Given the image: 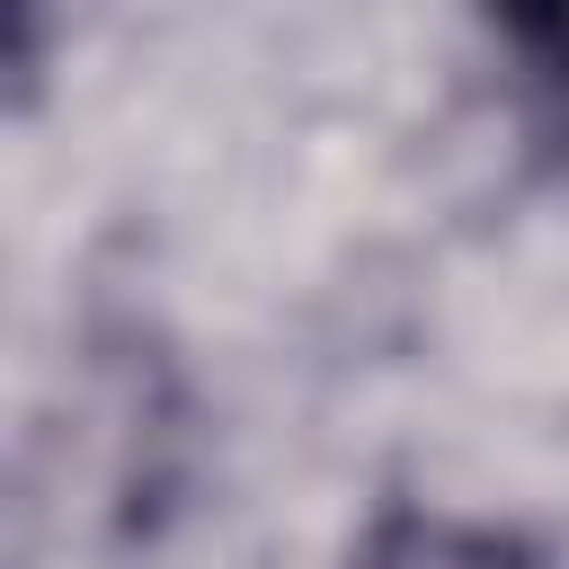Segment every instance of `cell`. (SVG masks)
<instances>
[{"label": "cell", "instance_id": "1", "mask_svg": "<svg viewBox=\"0 0 569 569\" xmlns=\"http://www.w3.org/2000/svg\"><path fill=\"white\" fill-rule=\"evenodd\" d=\"M338 569H542V560L498 525L436 516V507H382Z\"/></svg>", "mask_w": 569, "mask_h": 569}, {"label": "cell", "instance_id": "2", "mask_svg": "<svg viewBox=\"0 0 569 569\" xmlns=\"http://www.w3.org/2000/svg\"><path fill=\"white\" fill-rule=\"evenodd\" d=\"M542 142H560L569 160V89H542Z\"/></svg>", "mask_w": 569, "mask_h": 569}]
</instances>
